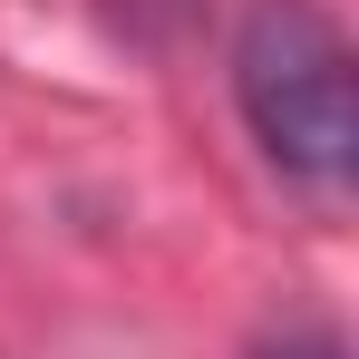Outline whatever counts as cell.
Listing matches in <instances>:
<instances>
[{
  "label": "cell",
  "mask_w": 359,
  "mask_h": 359,
  "mask_svg": "<svg viewBox=\"0 0 359 359\" xmlns=\"http://www.w3.org/2000/svg\"><path fill=\"white\" fill-rule=\"evenodd\" d=\"M233 97L252 146L272 156V175L311 184V194H340L359 156L350 126V39L320 0H252L233 39Z\"/></svg>",
  "instance_id": "6da1fadb"
},
{
  "label": "cell",
  "mask_w": 359,
  "mask_h": 359,
  "mask_svg": "<svg viewBox=\"0 0 359 359\" xmlns=\"http://www.w3.org/2000/svg\"><path fill=\"white\" fill-rule=\"evenodd\" d=\"M252 359H350V340H340L330 320H282V330H272Z\"/></svg>",
  "instance_id": "7a4b0ae2"
}]
</instances>
